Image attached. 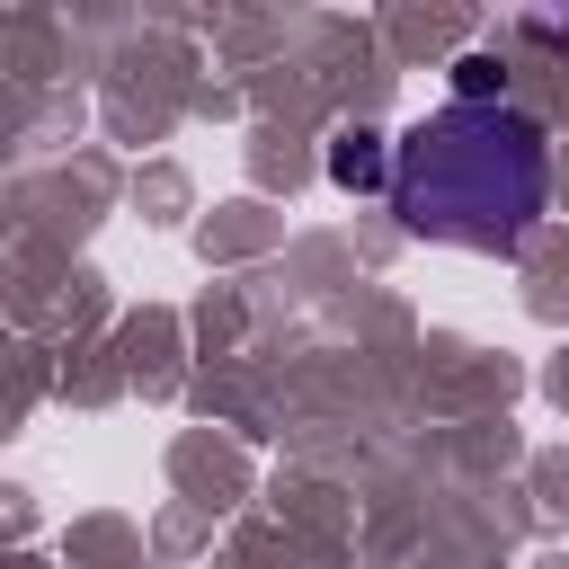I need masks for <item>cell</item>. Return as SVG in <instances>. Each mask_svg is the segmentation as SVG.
Wrapping results in <instances>:
<instances>
[{"label": "cell", "mask_w": 569, "mask_h": 569, "mask_svg": "<svg viewBox=\"0 0 569 569\" xmlns=\"http://www.w3.org/2000/svg\"><path fill=\"white\" fill-rule=\"evenodd\" d=\"M542 124L516 107H445L436 124H418L391 160V204L409 231L427 240H471V249H507L533 213H542Z\"/></svg>", "instance_id": "cell-1"}, {"label": "cell", "mask_w": 569, "mask_h": 569, "mask_svg": "<svg viewBox=\"0 0 569 569\" xmlns=\"http://www.w3.org/2000/svg\"><path fill=\"white\" fill-rule=\"evenodd\" d=\"M329 178H338V187H382V133L347 124V133L329 142Z\"/></svg>", "instance_id": "cell-2"}, {"label": "cell", "mask_w": 569, "mask_h": 569, "mask_svg": "<svg viewBox=\"0 0 569 569\" xmlns=\"http://www.w3.org/2000/svg\"><path fill=\"white\" fill-rule=\"evenodd\" d=\"M453 71H462V107H489V98H498V62H489V53H471V62H453Z\"/></svg>", "instance_id": "cell-3"}]
</instances>
